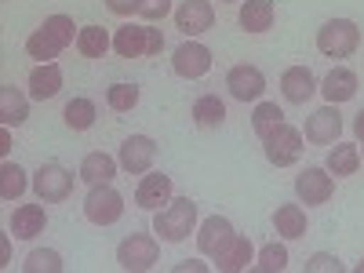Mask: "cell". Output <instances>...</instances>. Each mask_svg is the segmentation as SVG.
<instances>
[{
	"label": "cell",
	"instance_id": "7bdbcfd3",
	"mask_svg": "<svg viewBox=\"0 0 364 273\" xmlns=\"http://www.w3.org/2000/svg\"><path fill=\"white\" fill-rule=\"evenodd\" d=\"M223 4H233V0H223Z\"/></svg>",
	"mask_w": 364,
	"mask_h": 273
},
{
	"label": "cell",
	"instance_id": "e0dca14e",
	"mask_svg": "<svg viewBox=\"0 0 364 273\" xmlns=\"http://www.w3.org/2000/svg\"><path fill=\"white\" fill-rule=\"evenodd\" d=\"M230 240H233V223L223 219V215H208V219L200 223V230H197V248H200L204 255L223 252Z\"/></svg>",
	"mask_w": 364,
	"mask_h": 273
},
{
	"label": "cell",
	"instance_id": "4316f807",
	"mask_svg": "<svg viewBox=\"0 0 364 273\" xmlns=\"http://www.w3.org/2000/svg\"><path fill=\"white\" fill-rule=\"evenodd\" d=\"M109 48H113V41H109V33H106L102 26H80V33H77V51H80L84 58H102Z\"/></svg>",
	"mask_w": 364,
	"mask_h": 273
},
{
	"label": "cell",
	"instance_id": "9c48e42d",
	"mask_svg": "<svg viewBox=\"0 0 364 273\" xmlns=\"http://www.w3.org/2000/svg\"><path fill=\"white\" fill-rule=\"evenodd\" d=\"M331 193H336V178H331L328 168H306V171L295 178V197L306 204V208L328 204Z\"/></svg>",
	"mask_w": 364,
	"mask_h": 273
},
{
	"label": "cell",
	"instance_id": "74e56055",
	"mask_svg": "<svg viewBox=\"0 0 364 273\" xmlns=\"http://www.w3.org/2000/svg\"><path fill=\"white\" fill-rule=\"evenodd\" d=\"M161 48H164V33L154 26H146V55H161Z\"/></svg>",
	"mask_w": 364,
	"mask_h": 273
},
{
	"label": "cell",
	"instance_id": "d4e9b609",
	"mask_svg": "<svg viewBox=\"0 0 364 273\" xmlns=\"http://www.w3.org/2000/svg\"><path fill=\"white\" fill-rule=\"evenodd\" d=\"M324 168L336 175V178L353 175L360 168V149L353 142H336V146H331V154H328V161H324Z\"/></svg>",
	"mask_w": 364,
	"mask_h": 273
},
{
	"label": "cell",
	"instance_id": "8d00e7d4",
	"mask_svg": "<svg viewBox=\"0 0 364 273\" xmlns=\"http://www.w3.org/2000/svg\"><path fill=\"white\" fill-rule=\"evenodd\" d=\"M106 8L113 11V15H139V8H142V0H106Z\"/></svg>",
	"mask_w": 364,
	"mask_h": 273
},
{
	"label": "cell",
	"instance_id": "484cf974",
	"mask_svg": "<svg viewBox=\"0 0 364 273\" xmlns=\"http://www.w3.org/2000/svg\"><path fill=\"white\" fill-rule=\"evenodd\" d=\"M113 51L120 58H139L146 55V26H120L117 33H113Z\"/></svg>",
	"mask_w": 364,
	"mask_h": 273
},
{
	"label": "cell",
	"instance_id": "7402d4cb",
	"mask_svg": "<svg viewBox=\"0 0 364 273\" xmlns=\"http://www.w3.org/2000/svg\"><path fill=\"white\" fill-rule=\"evenodd\" d=\"M273 230H277L284 240H299V237H306V230H310L306 211H302L299 204H281L277 211H273Z\"/></svg>",
	"mask_w": 364,
	"mask_h": 273
},
{
	"label": "cell",
	"instance_id": "1f68e13d",
	"mask_svg": "<svg viewBox=\"0 0 364 273\" xmlns=\"http://www.w3.org/2000/svg\"><path fill=\"white\" fill-rule=\"evenodd\" d=\"M66 262H63V255H58L55 248H37V252H29L26 255V262H22V269L26 273H58V269H63Z\"/></svg>",
	"mask_w": 364,
	"mask_h": 273
},
{
	"label": "cell",
	"instance_id": "ffe728a7",
	"mask_svg": "<svg viewBox=\"0 0 364 273\" xmlns=\"http://www.w3.org/2000/svg\"><path fill=\"white\" fill-rule=\"evenodd\" d=\"M321 95H324L331 106L350 102V99L357 95V73H353V70H346V66L328 70V77L321 80Z\"/></svg>",
	"mask_w": 364,
	"mask_h": 273
},
{
	"label": "cell",
	"instance_id": "7c38bea8",
	"mask_svg": "<svg viewBox=\"0 0 364 273\" xmlns=\"http://www.w3.org/2000/svg\"><path fill=\"white\" fill-rule=\"evenodd\" d=\"M171 15H175V26L186 37H200L215 26V8H211V0H182Z\"/></svg>",
	"mask_w": 364,
	"mask_h": 273
},
{
	"label": "cell",
	"instance_id": "b9f144b4",
	"mask_svg": "<svg viewBox=\"0 0 364 273\" xmlns=\"http://www.w3.org/2000/svg\"><path fill=\"white\" fill-rule=\"evenodd\" d=\"M357 273H364V259H360V262H357Z\"/></svg>",
	"mask_w": 364,
	"mask_h": 273
},
{
	"label": "cell",
	"instance_id": "ee69618b",
	"mask_svg": "<svg viewBox=\"0 0 364 273\" xmlns=\"http://www.w3.org/2000/svg\"><path fill=\"white\" fill-rule=\"evenodd\" d=\"M360 161H364V154H360Z\"/></svg>",
	"mask_w": 364,
	"mask_h": 273
},
{
	"label": "cell",
	"instance_id": "f1b7e54d",
	"mask_svg": "<svg viewBox=\"0 0 364 273\" xmlns=\"http://www.w3.org/2000/svg\"><path fill=\"white\" fill-rule=\"evenodd\" d=\"M95 117H99V109H95L91 99H70L63 106V120H66V128H73V132H87L91 124H95Z\"/></svg>",
	"mask_w": 364,
	"mask_h": 273
},
{
	"label": "cell",
	"instance_id": "cb8c5ba5",
	"mask_svg": "<svg viewBox=\"0 0 364 273\" xmlns=\"http://www.w3.org/2000/svg\"><path fill=\"white\" fill-rule=\"evenodd\" d=\"M117 164H120V161H113L109 154H102V149H95V154H87V157L80 161V178L87 182V186H99V182H113Z\"/></svg>",
	"mask_w": 364,
	"mask_h": 273
},
{
	"label": "cell",
	"instance_id": "44dd1931",
	"mask_svg": "<svg viewBox=\"0 0 364 273\" xmlns=\"http://www.w3.org/2000/svg\"><path fill=\"white\" fill-rule=\"evenodd\" d=\"M252 255H255L252 240H248V237H237V233H233V240H230V245H226L223 252H215V269H223V273H237V269H248Z\"/></svg>",
	"mask_w": 364,
	"mask_h": 273
},
{
	"label": "cell",
	"instance_id": "603a6c76",
	"mask_svg": "<svg viewBox=\"0 0 364 273\" xmlns=\"http://www.w3.org/2000/svg\"><path fill=\"white\" fill-rule=\"evenodd\" d=\"M26 117H29V99L15 84H4L0 87V120L8 128H18V124H26Z\"/></svg>",
	"mask_w": 364,
	"mask_h": 273
},
{
	"label": "cell",
	"instance_id": "d590c367",
	"mask_svg": "<svg viewBox=\"0 0 364 273\" xmlns=\"http://www.w3.org/2000/svg\"><path fill=\"white\" fill-rule=\"evenodd\" d=\"M139 15H142L146 22H161L164 15H171V0H142Z\"/></svg>",
	"mask_w": 364,
	"mask_h": 273
},
{
	"label": "cell",
	"instance_id": "9a60e30c",
	"mask_svg": "<svg viewBox=\"0 0 364 273\" xmlns=\"http://www.w3.org/2000/svg\"><path fill=\"white\" fill-rule=\"evenodd\" d=\"M171 200V175L164 171H146L142 182H139V190H135V204L146 208V211H157Z\"/></svg>",
	"mask_w": 364,
	"mask_h": 273
},
{
	"label": "cell",
	"instance_id": "7a4b0ae2",
	"mask_svg": "<svg viewBox=\"0 0 364 273\" xmlns=\"http://www.w3.org/2000/svg\"><path fill=\"white\" fill-rule=\"evenodd\" d=\"M154 233L168 245H182L190 233H197V204L190 197H171L154 215Z\"/></svg>",
	"mask_w": 364,
	"mask_h": 273
},
{
	"label": "cell",
	"instance_id": "83f0119b",
	"mask_svg": "<svg viewBox=\"0 0 364 273\" xmlns=\"http://www.w3.org/2000/svg\"><path fill=\"white\" fill-rule=\"evenodd\" d=\"M226 120V102L219 95H200L193 102V124L197 128H219Z\"/></svg>",
	"mask_w": 364,
	"mask_h": 273
},
{
	"label": "cell",
	"instance_id": "ba28073f",
	"mask_svg": "<svg viewBox=\"0 0 364 273\" xmlns=\"http://www.w3.org/2000/svg\"><path fill=\"white\" fill-rule=\"evenodd\" d=\"M171 70L182 80H200L211 70V48H204L200 41L186 37V41L175 48V55H171Z\"/></svg>",
	"mask_w": 364,
	"mask_h": 273
},
{
	"label": "cell",
	"instance_id": "4fadbf2b",
	"mask_svg": "<svg viewBox=\"0 0 364 273\" xmlns=\"http://www.w3.org/2000/svg\"><path fill=\"white\" fill-rule=\"evenodd\" d=\"M226 87H230V95H233L237 102H255L262 91H266V77H262L259 66L240 63V66H230V73H226Z\"/></svg>",
	"mask_w": 364,
	"mask_h": 273
},
{
	"label": "cell",
	"instance_id": "d6986e66",
	"mask_svg": "<svg viewBox=\"0 0 364 273\" xmlns=\"http://www.w3.org/2000/svg\"><path fill=\"white\" fill-rule=\"evenodd\" d=\"M8 226H11V233H15L18 240H33V237L44 233V226H48V211H44L41 204H18V208L11 211Z\"/></svg>",
	"mask_w": 364,
	"mask_h": 273
},
{
	"label": "cell",
	"instance_id": "4dcf8cb0",
	"mask_svg": "<svg viewBox=\"0 0 364 273\" xmlns=\"http://www.w3.org/2000/svg\"><path fill=\"white\" fill-rule=\"evenodd\" d=\"M284 120V109L277 106V102H259L255 106V113H252V128H255V135L259 139H266L273 128H277Z\"/></svg>",
	"mask_w": 364,
	"mask_h": 273
},
{
	"label": "cell",
	"instance_id": "ab89813d",
	"mask_svg": "<svg viewBox=\"0 0 364 273\" xmlns=\"http://www.w3.org/2000/svg\"><path fill=\"white\" fill-rule=\"evenodd\" d=\"M353 135H357V139L364 142V109H360V113L353 117Z\"/></svg>",
	"mask_w": 364,
	"mask_h": 273
},
{
	"label": "cell",
	"instance_id": "5b68a950",
	"mask_svg": "<svg viewBox=\"0 0 364 273\" xmlns=\"http://www.w3.org/2000/svg\"><path fill=\"white\" fill-rule=\"evenodd\" d=\"M124 215V197H120L109 182H99V186H91L87 197H84V219L91 226H113L120 223Z\"/></svg>",
	"mask_w": 364,
	"mask_h": 273
},
{
	"label": "cell",
	"instance_id": "ac0fdd59",
	"mask_svg": "<svg viewBox=\"0 0 364 273\" xmlns=\"http://www.w3.org/2000/svg\"><path fill=\"white\" fill-rule=\"evenodd\" d=\"M58 91H63V70H58V63H37L33 70H29V99H55Z\"/></svg>",
	"mask_w": 364,
	"mask_h": 273
},
{
	"label": "cell",
	"instance_id": "2e32d148",
	"mask_svg": "<svg viewBox=\"0 0 364 273\" xmlns=\"http://www.w3.org/2000/svg\"><path fill=\"white\" fill-rule=\"evenodd\" d=\"M237 22H240V29H248V33H266V29H273V22H277V8H273V0H240Z\"/></svg>",
	"mask_w": 364,
	"mask_h": 273
},
{
	"label": "cell",
	"instance_id": "f35d334b",
	"mask_svg": "<svg viewBox=\"0 0 364 273\" xmlns=\"http://www.w3.org/2000/svg\"><path fill=\"white\" fill-rule=\"evenodd\" d=\"M8 149H11V132H8V124H4V132H0V154L8 157Z\"/></svg>",
	"mask_w": 364,
	"mask_h": 273
},
{
	"label": "cell",
	"instance_id": "836d02e7",
	"mask_svg": "<svg viewBox=\"0 0 364 273\" xmlns=\"http://www.w3.org/2000/svg\"><path fill=\"white\" fill-rule=\"evenodd\" d=\"M255 269L259 273H281V269H288V248L284 245H266L262 252H259V262H255Z\"/></svg>",
	"mask_w": 364,
	"mask_h": 273
},
{
	"label": "cell",
	"instance_id": "60d3db41",
	"mask_svg": "<svg viewBox=\"0 0 364 273\" xmlns=\"http://www.w3.org/2000/svg\"><path fill=\"white\" fill-rule=\"evenodd\" d=\"M175 269H178V273H186V269H208V266H204V262H197V259H190V262H178Z\"/></svg>",
	"mask_w": 364,
	"mask_h": 273
},
{
	"label": "cell",
	"instance_id": "8fae6325",
	"mask_svg": "<svg viewBox=\"0 0 364 273\" xmlns=\"http://www.w3.org/2000/svg\"><path fill=\"white\" fill-rule=\"evenodd\" d=\"M120 168H124L128 175H146L149 168H154L157 161V142L149 135H128L124 142H120Z\"/></svg>",
	"mask_w": 364,
	"mask_h": 273
},
{
	"label": "cell",
	"instance_id": "e575fe53",
	"mask_svg": "<svg viewBox=\"0 0 364 273\" xmlns=\"http://www.w3.org/2000/svg\"><path fill=\"white\" fill-rule=\"evenodd\" d=\"M306 273H343V262L331 252H317V255L306 259Z\"/></svg>",
	"mask_w": 364,
	"mask_h": 273
},
{
	"label": "cell",
	"instance_id": "6da1fadb",
	"mask_svg": "<svg viewBox=\"0 0 364 273\" xmlns=\"http://www.w3.org/2000/svg\"><path fill=\"white\" fill-rule=\"evenodd\" d=\"M77 33H80V26L70 15H48L41 29H33L26 37V55L37 58V63H55L70 44H77Z\"/></svg>",
	"mask_w": 364,
	"mask_h": 273
},
{
	"label": "cell",
	"instance_id": "3957f363",
	"mask_svg": "<svg viewBox=\"0 0 364 273\" xmlns=\"http://www.w3.org/2000/svg\"><path fill=\"white\" fill-rule=\"evenodd\" d=\"M360 48V29L350 18H328L317 29V51L328 58H350Z\"/></svg>",
	"mask_w": 364,
	"mask_h": 273
},
{
	"label": "cell",
	"instance_id": "5bb4252c",
	"mask_svg": "<svg viewBox=\"0 0 364 273\" xmlns=\"http://www.w3.org/2000/svg\"><path fill=\"white\" fill-rule=\"evenodd\" d=\"M317 91H321V84H317V77H314L306 66H288V70L281 73V95H284V102H291V106H306Z\"/></svg>",
	"mask_w": 364,
	"mask_h": 273
},
{
	"label": "cell",
	"instance_id": "8992f818",
	"mask_svg": "<svg viewBox=\"0 0 364 273\" xmlns=\"http://www.w3.org/2000/svg\"><path fill=\"white\" fill-rule=\"evenodd\" d=\"M262 154L273 168H291L302 157V132L281 120V124L262 139Z\"/></svg>",
	"mask_w": 364,
	"mask_h": 273
},
{
	"label": "cell",
	"instance_id": "d6a6232c",
	"mask_svg": "<svg viewBox=\"0 0 364 273\" xmlns=\"http://www.w3.org/2000/svg\"><path fill=\"white\" fill-rule=\"evenodd\" d=\"M106 106L117 113H128L139 106V87L135 84H109L106 87Z\"/></svg>",
	"mask_w": 364,
	"mask_h": 273
},
{
	"label": "cell",
	"instance_id": "277c9868",
	"mask_svg": "<svg viewBox=\"0 0 364 273\" xmlns=\"http://www.w3.org/2000/svg\"><path fill=\"white\" fill-rule=\"evenodd\" d=\"M157 259H161V245H157L154 233H132V237H124L117 245V262H120V269H128V273L154 269Z\"/></svg>",
	"mask_w": 364,
	"mask_h": 273
},
{
	"label": "cell",
	"instance_id": "52a82bcc",
	"mask_svg": "<svg viewBox=\"0 0 364 273\" xmlns=\"http://www.w3.org/2000/svg\"><path fill=\"white\" fill-rule=\"evenodd\" d=\"M33 193L44 204H63L73 193V171H66L63 164H41L33 175Z\"/></svg>",
	"mask_w": 364,
	"mask_h": 273
},
{
	"label": "cell",
	"instance_id": "30bf717a",
	"mask_svg": "<svg viewBox=\"0 0 364 273\" xmlns=\"http://www.w3.org/2000/svg\"><path fill=\"white\" fill-rule=\"evenodd\" d=\"M339 135H343V113H339V106L328 102V106H321V109H314L306 117V142H314V146H336Z\"/></svg>",
	"mask_w": 364,
	"mask_h": 273
},
{
	"label": "cell",
	"instance_id": "f546056e",
	"mask_svg": "<svg viewBox=\"0 0 364 273\" xmlns=\"http://www.w3.org/2000/svg\"><path fill=\"white\" fill-rule=\"evenodd\" d=\"M26 171L18 168V164H11V161H4V168H0V197L4 200H18L22 193H26Z\"/></svg>",
	"mask_w": 364,
	"mask_h": 273
}]
</instances>
